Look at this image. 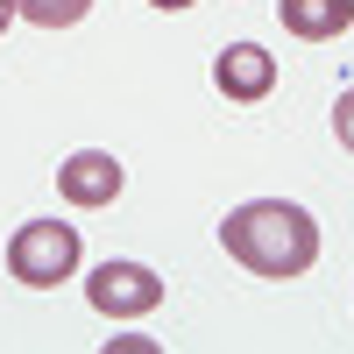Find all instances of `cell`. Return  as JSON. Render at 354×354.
I'll list each match as a JSON object with an SVG mask.
<instances>
[{"mask_svg":"<svg viewBox=\"0 0 354 354\" xmlns=\"http://www.w3.org/2000/svg\"><path fill=\"white\" fill-rule=\"evenodd\" d=\"M333 135H340V149L354 156V85H340V100H333Z\"/></svg>","mask_w":354,"mask_h":354,"instance_id":"8","label":"cell"},{"mask_svg":"<svg viewBox=\"0 0 354 354\" xmlns=\"http://www.w3.org/2000/svg\"><path fill=\"white\" fill-rule=\"evenodd\" d=\"M149 8H192V0H149Z\"/></svg>","mask_w":354,"mask_h":354,"instance_id":"10","label":"cell"},{"mask_svg":"<svg viewBox=\"0 0 354 354\" xmlns=\"http://www.w3.org/2000/svg\"><path fill=\"white\" fill-rule=\"evenodd\" d=\"M213 85H220L227 100L255 106V100H270V93H277V57L262 50V43H227V50L213 57Z\"/></svg>","mask_w":354,"mask_h":354,"instance_id":"5","label":"cell"},{"mask_svg":"<svg viewBox=\"0 0 354 354\" xmlns=\"http://www.w3.org/2000/svg\"><path fill=\"white\" fill-rule=\"evenodd\" d=\"M15 15L36 21V28H71V21L93 15V0H15Z\"/></svg>","mask_w":354,"mask_h":354,"instance_id":"7","label":"cell"},{"mask_svg":"<svg viewBox=\"0 0 354 354\" xmlns=\"http://www.w3.org/2000/svg\"><path fill=\"white\" fill-rule=\"evenodd\" d=\"M277 15L290 36H305V43H333L354 28V0H277Z\"/></svg>","mask_w":354,"mask_h":354,"instance_id":"6","label":"cell"},{"mask_svg":"<svg viewBox=\"0 0 354 354\" xmlns=\"http://www.w3.org/2000/svg\"><path fill=\"white\" fill-rule=\"evenodd\" d=\"M121 185H128V170L113 163L106 149H78V156H64L57 163V192H64V205H113L121 198Z\"/></svg>","mask_w":354,"mask_h":354,"instance_id":"4","label":"cell"},{"mask_svg":"<svg viewBox=\"0 0 354 354\" xmlns=\"http://www.w3.org/2000/svg\"><path fill=\"white\" fill-rule=\"evenodd\" d=\"M220 248L248 277L283 283V277H305L319 262V220L305 205H290V198H248V205H234L220 220Z\"/></svg>","mask_w":354,"mask_h":354,"instance_id":"1","label":"cell"},{"mask_svg":"<svg viewBox=\"0 0 354 354\" xmlns=\"http://www.w3.org/2000/svg\"><path fill=\"white\" fill-rule=\"evenodd\" d=\"M8 21H15V0H0V36H8Z\"/></svg>","mask_w":354,"mask_h":354,"instance_id":"9","label":"cell"},{"mask_svg":"<svg viewBox=\"0 0 354 354\" xmlns=\"http://www.w3.org/2000/svg\"><path fill=\"white\" fill-rule=\"evenodd\" d=\"M78 255H85V241L71 220H21L8 241V277L28 290H57L64 277H78Z\"/></svg>","mask_w":354,"mask_h":354,"instance_id":"2","label":"cell"},{"mask_svg":"<svg viewBox=\"0 0 354 354\" xmlns=\"http://www.w3.org/2000/svg\"><path fill=\"white\" fill-rule=\"evenodd\" d=\"M85 305H93L100 319H142L163 305V277L149 270V262H100L93 277H85Z\"/></svg>","mask_w":354,"mask_h":354,"instance_id":"3","label":"cell"}]
</instances>
